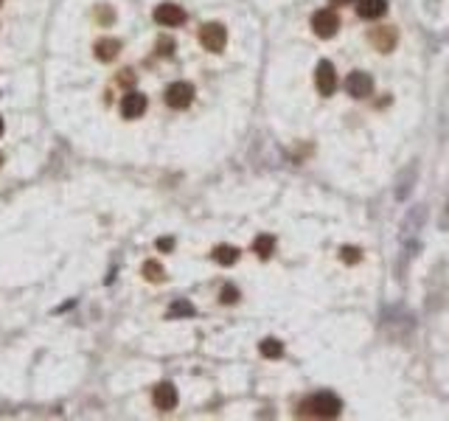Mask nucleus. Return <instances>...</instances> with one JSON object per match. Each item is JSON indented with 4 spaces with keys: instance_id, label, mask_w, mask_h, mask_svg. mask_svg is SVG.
<instances>
[{
    "instance_id": "f3484780",
    "label": "nucleus",
    "mask_w": 449,
    "mask_h": 421,
    "mask_svg": "<svg viewBox=\"0 0 449 421\" xmlns=\"http://www.w3.org/2000/svg\"><path fill=\"white\" fill-rule=\"evenodd\" d=\"M191 315H194V306L188 301H174L169 309V317H191Z\"/></svg>"
},
{
    "instance_id": "7ed1b4c3",
    "label": "nucleus",
    "mask_w": 449,
    "mask_h": 421,
    "mask_svg": "<svg viewBox=\"0 0 449 421\" xmlns=\"http://www.w3.org/2000/svg\"><path fill=\"white\" fill-rule=\"evenodd\" d=\"M312 28H315V34L323 37V39L335 37L337 28H340L337 12H335V9H320V12H315V14H312Z\"/></svg>"
},
{
    "instance_id": "f8f14e48",
    "label": "nucleus",
    "mask_w": 449,
    "mask_h": 421,
    "mask_svg": "<svg viewBox=\"0 0 449 421\" xmlns=\"http://www.w3.org/2000/svg\"><path fill=\"white\" fill-rule=\"evenodd\" d=\"M93 51H96V59H101V62H112V59L118 57V51H121V42L112 39V37H104V39H99L96 46H93Z\"/></svg>"
},
{
    "instance_id": "2eb2a0df",
    "label": "nucleus",
    "mask_w": 449,
    "mask_h": 421,
    "mask_svg": "<svg viewBox=\"0 0 449 421\" xmlns=\"http://www.w3.org/2000/svg\"><path fill=\"white\" fill-rule=\"evenodd\" d=\"M259 351H261L267 360H278V357L283 354V343H281V340H275V337H267V340H261Z\"/></svg>"
},
{
    "instance_id": "4be33fe9",
    "label": "nucleus",
    "mask_w": 449,
    "mask_h": 421,
    "mask_svg": "<svg viewBox=\"0 0 449 421\" xmlns=\"http://www.w3.org/2000/svg\"><path fill=\"white\" fill-rule=\"evenodd\" d=\"M346 3H354V0H332V6H346Z\"/></svg>"
},
{
    "instance_id": "0eeeda50",
    "label": "nucleus",
    "mask_w": 449,
    "mask_h": 421,
    "mask_svg": "<svg viewBox=\"0 0 449 421\" xmlns=\"http://www.w3.org/2000/svg\"><path fill=\"white\" fill-rule=\"evenodd\" d=\"M396 42H399V34H396L393 26H379V28L371 31V46L377 51H382V54H390L396 48Z\"/></svg>"
},
{
    "instance_id": "b1692460",
    "label": "nucleus",
    "mask_w": 449,
    "mask_h": 421,
    "mask_svg": "<svg viewBox=\"0 0 449 421\" xmlns=\"http://www.w3.org/2000/svg\"><path fill=\"white\" fill-rule=\"evenodd\" d=\"M0 163H3V157H0Z\"/></svg>"
},
{
    "instance_id": "423d86ee",
    "label": "nucleus",
    "mask_w": 449,
    "mask_h": 421,
    "mask_svg": "<svg viewBox=\"0 0 449 421\" xmlns=\"http://www.w3.org/2000/svg\"><path fill=\"white\" fill-rule=\"evenodd\" d=\"M191 101H194V84H188V81H174L166 90V104L174 110H186Z\"/></svg>"
},
{
    "instance_id": "6e6552de",
    "label": "nucleus",
    "mask_w": 449,
    "mask_h": 421,
    "mask_svg": "<svg viewBox=\"0 0 449 421\" xmlns=\"http://www.w3.org/2000/svg\"><path fill=\"white\" fill-rule=\"evenodd\" d=\"M154 20L160 26H183L186 23V12L177 3H160L154 9Z\"/></svg>"
},
{
    "instance_id": "f03ea898",
    "label": "nucleus",
    "mask_w": 449,
    "mask_h": 421,
    "mask_svg": "<svg viewBox=\"0 0 449 421\" xmlns=\"http://www.w3.org/2000/svg\"><path fill=\"white\" fill-rule=\"evenodd\" d=\"M199 42L211 54L225 51V46H228V31H225V26L222 23H206V26L199 28Z\"/></svg>"
},
{
    "instance_id": "ddd939ff",
    "label": "nucleus",
    "mask_w": 449,
    "mask_h": 421,
    "mask_svg": "<svg viewBox=\"0 0 449 421\" xmlns=\"http://www.w3.org/2000/svg\"><path fill=\"white\" fill-rule=\"evenodd\" d=\"M214 262L222 264V267H230V264L239 262V250H236L233 244H219V247L214 250Z\"/></svg>"
},
{
    "instance_id": "6ab92c4d",
    "label": "nucleus",
    "mask_w": 449,
    "mask_h": 421,
    "mask_svg": "<svg viewBox=\"0 0 449 421\" xmlns=\"http://www.w3.org/2000/svg\"><path fill=\"white\" fill-rule=\"evenodd\" d=\"M219 301H222V304H236V301H239V289H236V286H225V289L219 292Z\"/></svg>"
},
{
    "instance_id": "dca6fc26",
    "label": "nucleus",
    "mask_w": 449,
    "mask_h": 421,
    "mask_svg": "<svg viewBox=\"0 0 449 421\" xmlns=\"http://www.w3.org/2000/svg\"><path fill=\"white\" fill-rule=\"evenodd\" d=\"M143 275H146V281H152V284L166 281V270H163V264H157V262H146V264H143Z\"/></svg>"
},
{
    "instance_id": "39448f33",
    "label": "nucleus",
    "mask_w": 449,
    "mask_h": 421,
    "mask_svg": "<svg viewBox=\"0 0 449 421\" xmlns=\"http://www.w3.org/2000/svg\"><path fill=\"white\" fill-rule=\"evenodd\" d=\"M346 90L354 99H368L374 93V79L368 73H362V70H354V73L346 76Z\"/></svg>"
},
{
    "instance_id": "393cba45",
    "label": "nucleus",
    "mask_w": 449,
    "mask_h": 421,
    "mask_svg": "<svg viewBox=\"0 0 449 421\" xmlns=\"http://www.w3.org/2000/svg\"><path fill=\"white\" fill-rule=\"evenodd\" d=\"M0 3H3V0H0Z\"/></svg>"
},
{
    "instance_id": "1a4fd4ad",
    "label": "nucleus",
    "mask_w": 449,
    "mask_h": 421,
    "mask_svg": "<svg viewBox=\"0 0 449 421\" xmlns=\"http://www.w3.org/2000/svg\"><path fill=\"white\" fill-rule=\"evenodd\" d=\"M152 399H154V407L157 410H174L177 407V388L172 382H160L154 388Z\"/></svg>"
},
{
    "instance_id": "aec40b11",
    "label": "nucleus",
    "mask_w": 449,
    "mask_h": 421,
    "mask_svg": "<svg viewBox=\"0 0 449 421\" xmlns=\"http://www.w3.org/2000/svg\"><path fill=\"white\" fill-rule=\"evenodd\" d=\"M157 54H160V57H172V54H174V42H172V39H160V42H157Z\"/></svg>"
},
{
    "instance_id": "5701e85b",
    "label": "nucleus",
    "mask_w": 449,
    "mask_h": 421,
    "mask_svg": "<svg viewBox=\"0 0 449 421\" xmlns=\"http://www.w3.org/2000/svg\"><path fill=\"white\" fill-rule=\"evenodd\" d=\"M3 130H6V124H3V118H0V135H3Z\"/></svg>"
},
{
    "instance_id": "9b49d317",
    "label": "nucleus",
    "mask_w": 449,
    "mask_h": 421,
    "mask_svg": "<svg viewBox=\"0 0 449 421\" xmlns=\"http://www.w3.org/2000/svg\"><path fill=\"white\" fill-rule=\"evenodd\" d=\"M388 12V0H359L357 3V14L362 20H377Z\"/></svg>"
},
{
    "instance_id": "412c9836",
    "label": "nucleus",
    "mask_w": 449,
    "mask_h": 421,
    "mask_svg": "<svg viewBox=\"0 0 449 421\" xmlns=\"http://www.w3.org/2000/svg\"><path fill=\"white\" fill-rule=\"evenodd\" d=\"M174 247V239H157V250H172Z\"/></svg>"
},
{
    "instance_id": "9d476101",
    "label": "nucleus",
    "mask_w": 449,
    "mask_h": 421,
    "mask_svg": "<svg viewBox=\"0 0 449 421\" xmlns=\"http://www.w3.org/2000/svg\"><path fill=\"white\" fill-rule=\"evenodd\" d=\"M146 112V96L143 93H127L124 99H121V115L124 118H141Z\"/></svg>"
},
{
    "instance_id": "a211bd4d",
    "label": "nucleus",
    "mask_w": 449,
    "mask_h": 421,
    "mask_svg": "<svg viewBox=\"0 0 449 421\" xmlns=\"http://www.w3.org/2000/svg\"><path fill=\"white\" fill-rule=\"evenodd\" d=\"M362 259V253H359V247H340V262H346V264H357Z\"/></svg>"
},
{
    "instance_id": "20e7f679",
    "label": "nucleus",
    "mask_w": 449,
    "mask_h": 421,
    "mask_svg": "<svg viewBox=\"0 0 449 421\" xmlns=\"http://www.w3.org/2000/svg\"><path fill=\"white\" fill-rule=\"evenodd\" d=\"M315 84H317L320 96H332L337 90V73H335V65L329 59L317 62V68H315Z\"/></svg>"
},
{
    "instance_id": "f257e3e1",
    "label": "nucleus",
    "mask_w": 449,
    "mask_h": 421,
    "mask_svg": "<svg viewBox=\"0 0 449 421\" xmlns=\"http://www.w3.org/2000/svg\"><path fill=\"white\" fill-rule=\"evenodd\" d=\"M343 410L340 399L335 393H315L301 404V415H312V418H337Z\"/></svg>"
},
{
    "instance_id": "4468645a",
    "label": "nucleus",
    "mask_w": 449,
    "mask_h": 421,
    "mask_svg": "<svg viewBox=\"0 0 449 421\" xmlns=\"http://www.w3.org/2000/svg\"><path fill=\"white\" fill-rule=\"evenodd\" d=\"M253 253H259V259H270L272 253H275V236H270V233L256 236V242H253Z\"/></svg>"
}]
</instances>
